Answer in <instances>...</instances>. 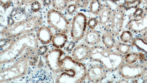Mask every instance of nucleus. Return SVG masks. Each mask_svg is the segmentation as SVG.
Instances as JSON below:
<instances>
[{
  "mask_svg": "<svg viewBox=\"0 0 147 83\" xmlns=\"http://www.w3.org/2000/svg\"><path fill=\"white\" fill-rule=\"evenodd\" d=\"M88 58L92 62L99 63L107 72H111L118 70L124 63V55L99 44L90 47Z\"/></svg>",
  "mask_w": 147,
  "mask_h": 83,
  "instance_id": "1",
  "label": "nucleus"
},
{
  "mask_svg": "<svg viewBox=\"0 0 147 83\" xmlns=\"http://www.w3.org/2000/svg\"><path fill=\"white\" fill-rule=\"evenodd\" d=\"M60 65L61 72L56 83H82L87 78V69L84 65L70 56H64Z\"/></svg>",
  "mask_w": 147,
  "mask_h": 83,
  "instance_id": "2",
  "label": "nucleus"
},
{
  "mask_svg": "<svg viewBox=\"0 0 147 83\" xmlns=\"http://www.w3.org/2000/svg\"><path fill=\"white\" fill-rule=\"evenodd\" d=\"M128 17L126 27L133 33H142L147 30V7L140 6Z\"/></svg>",
  "mask_w": 147,
  "mask_h": 83,
  "instance_id": "3",
  "label": "nucleus"
},
{
  "mask_svg": "<svg viewBox=\"0 0 147 83\" xmlns=\"http://www.w3.org/2000/svg\"><path fill=\"white\" fill-rule=\"evenodd\" d=\"M47 21L49 25L58 33H67L71 30L70 22L60 11L52 9L47 13Z\"/></svg>",
  "mask_w": 147,
  "mask_h": 83,
  "instance_id": "4",
  "label": "nucleus"
},
{
  "mask_svg": "<svg viewBox=\"0 0 147 83\" xmlns=\"http://www.w3.org/2000/svg\"><path fill=\"white\" fill-rule=\"evenodd\" d=\"M118 70L122 78L126 80H133L145 76L147 72V67L143 64H129L124 63Z\"/></svg>",
  "mask_w": 147,
  "mask_h": 83,
  "instance_id": "5",
  "label": "nucleus"
},
{
  "mask_svg": "<svg viewBox=\"0 0 147 83\" xmlns=\"http://www.w3.org/2000/svg\"><path fill=\"white\" fill-rule=\"evenodd\" d=\"M87 17L84 13L78 12L74 16L71 27V35L74 41L78 42L84 37L87 26Z\"/></svg>",
  "mask_w": 147,
  "mask_h": 83,
  "instance_id": "6",
  "label": "nucleus"
},
{
  "mask_svg": "<svg viewBox=\"0 0 147 83\" xmlns=\"http://www.w3.org/2000/svg\"><path fill=\"white\" fill-rule=\"evenodd\" d=\"M125 11L121 4L113 10L109 31L114 37H117L121 32L124 25Z\"/></svg>",
  "mask_w": 147,
  "mask_h": 83,
  "instance_id": "7",
  "label": "nucleus"
},
{
  "mask_svg": "<svg viewBox=\"0 0 147 83\" xmlns=\"http://www.w3.org/2000/svg\"><path fill=\"white\" fill-rule=\"evenodd\" d=\"M64 53L60 49L51 50L45 56L46 63L50 70L54 73L61 72V59L64 57Z\"/></svg>",
  "mask_w": 147,
  "mask_h": 83,
  "instance_id": "8",
  "label": "nucleus"
},
{
  "mask_svg": "<svg viewBox=\"0 0 147 83\" xmlns=\"http://www.w3.org/2000/svg\"><path fill=\"white\" fill-rule=\"evenodd\" d=\"M107 72L100 64L92 65L87 69V78L90 82H100L107 77Z\"/></svg>",
  "mask_w": 147,
  "mask_h": 83,
  "instance_id": "9",
  "label": "nucleus"
},
{
  "mask_svg": "<svg viewBox=\"0 0 147 83\" xmlns=\"http://www.w3.org/2000/svg\"><path fill=\"white\" fill-rule=\"evenodd\" d=\"M113 10L111 6L107 3L102 5V9L98 15V19L99 20L98 25L103 31L110 29Z\"/></svg>",
  "mask_w": 147,
  "mask_h": 83,
  "instance_id": "10",
  "label": "nucleus"
},
{
  "mask_svg": "<svg viewBox=\"0 0 147 83\" xmlns=\"http://www.w3.org/2000/svg\"><path fill=\"white\" fill-rule=\"evenodd\" d=\"M27 68V63L26 59H21L18 60L12 66L9 68H7L3 72L1 71V73L5 72H6V73L1 74V76H3L12 72L11 74L9 76L7 80H11L13 79L14 80L24 74Z\"/></svg>",
  "mask_w": 147,
  "mask_h": 83,
  "instance_id": "11",
  "label": "nucleus"
},
{
  "mask_svg": "<svg viewBox=\"0 0 147 83\" xmlns=\"http://www.w3.org/2000/svg\"><path fill=\"white\" fill-rule=\"evenodd\" d=\"M90 47L86 43L79 45L74 49L72 53V58L78 62H82L88 58Z\"/></svg>",
  "mask_w": 147,
  "mask_h": 83,
  "instance_id": "12",
  "label": "nucleus"
},
{
  "mask_svg": "<svg viewBox=\"0 0 147 83\" xmlns=\"http://www.w3.org/2000/svg\"><path fill=\"white\" fill-rule=\"evenodd\" d=\"M53 35L52 30L47 26H41L36 31L37 39L44 45L49 44L52 42Z\"/></svg>",
  "mask_w": 147,
  "mask_h": 83,
  "instance_id": "13",
  "label": "nucleus"
},
{
  "mask_svg": "<svg viewBox=\"0 0 147 83\" xmlns=\"http://www.w3.org/2000/svg\"><path fill=\"white\" fill-rule=\"evenodd\" d=\"M84 38L85 43L92 47L99 44L101 42L102 35L98 30L90 29L86 31Z\"/></svg>",
  "mask_w": 147,
  "mask_h": 83,
  "instance_id": "14",
  "label": "nucleus"
},
{
  "mask_svg": "<svg viewBox=\"0 0 147 83\" xmlns=\"http://www.w3.org/2000/svg\"><path fill=\"white\" fill-rule=\"evenodd\" d=\"M103 31L101 42L103 46L109 49L112 50L113 48H115L116 44L115 37L109 30Z\"/></svg>",
  "mask_w": 147,
  "mask_h": 83,
  "instance_id": "15",
  "label": "nucleus"
},
{
  "mask_svg": "<svg viewBox=\"0 0 147 83\" xmlns=\"http://www.w3.org/2000/svg\"><path fill=\"white\" fill-rule=\"evenodd\" d=\"M68 39V37L65 33H56L53 35L52 38V45L56 48H62L66 44Z\"/></svg>",
  "mask_w": 147,
  "mask_h": 83,
  "instance_id": "16",
  "label": "nucleus"
},
{
  "mask_svg": "<svg viewBox=\"0 0 147 83\" xmlns=\"http://www.w3.org/2000/svg\"><path fill=\"white\" fill-rule=\"evenodd\" d=\"M130 45L132 47H136L138 49L143 51L147 56V43L142 38L136 37L133 38L131 42Z\"/></svg>",
  "mask_w": 147,
  "mask_h": 83,
  "instance_id": "17",
  "label": "nucleus"
},
{
  "mask_svg": "<svg viewBox=\"0 0 147 83\" xmlns=\"http://www.w3.org/2000/svg\"><path fill=\"white\" fill-rule=\"evenodd\" d=\"M102 5L101 0H91L89 6V11L91 14L98 16L102 9Z\"/></svg>",
  "mask_w": 147,
  "mask_h": 83,
  "instance_id": "18",
  "label": "nucleus"
},
{
  "mask_svg": "<svg viewBox=\"0 0 147 83\" xmlns=\"http://www.w3.org/2000/svg\"><path fill=\"white\" fill-rule=\"evenodd\" d=\"M131 45L121 42H117L115 48L117 51L121 54L125 55L131 52Z\"/></svg>",
  "mask_w": 147,
  "mask_h": 83,
  "instance_id": "19",
  "label": "nucleus"
},
{
  "mask_svg": "<svg viewBox=\"0 0 147 83\" xmlns=\"http://www.w3.org/2000/svg\"><path fill=\"white\" fill-rule=\"evenodd\" d=\"M142 4V0L126 1L121 5L125 12L132 9H136L140 7Z\"/></svg>",
  "mask_w": 147,
  "mask_h": 83,
  "instance_id": "20",
  "label": "nucleus"
},
{
  "mask_svg": "<svg viewBox=\"0 0 147 83\" xmlns=\"http://www.w3.org/2000/svg\"><path fill=\"white\" fill-rule=\"evenodd\" d=\"M68 0H52L53 7L55 10L63 11L67 8Z\"/></svg>",
  "mask_w": 147,
  "mask_h": 83,
  "instance_id": "21",
  "label": "nucleus"
},
{
  "mask_svg": "<svg viewBox=\"0 0 147 83\" xmlns=\"http://www.w3.org/2000/svg\"><path fill=\"white\" fill-rule=\"evenodd\" d=\"M139 52H130L124 56V63L132 64L136 63L139 60Z\"/></svg>",
  "mask_w": 147,
  "mask_h": 83,
  "instance_id": "22",
  "label": "nucleus"
},
{
  "mask_svg": "<svg viewBox=\"0 0 147 83\" xmlns=\"http://www.w3.org/2000/svg\"><path fill=\"white\" fill-rule=\"evenodd\" d=\"M121 42L125 43L131 42L133 39V34L129 30H125L122 31L119 35Z\"/></svg>",
  "mask_w": 147,
  "mask_h": 83,
  "instance_id": "23",
  "label": "nucleus"
},
{
  "mask_svg": "<svg viewBox=\"0 0 147 83\" xmlns=\"http://www.w3.org/2000/svg\"><path fill=\"white\" fill-rule=\"evenodd\" d=\"M99 24V20L98 18L93 17L88 20L87 26L90 29H95Z\"/></svg>",
  "mask_w": 147,
  "mask_h": 83,
  "instance_id": "24",
  "label": "nucleus"
},
{
  "mask_svg": "<svg viewBox=\"0 0 147 83\" xmlns=\"http://www.w3.org/2000/svg\"><path fill=\"white\" fill-rule=\"evenodd\" d=\"M90 0H77L76 4L78 7L82 9H86L88 6Z\"/></svg>",
  "mask_w": 147,
  "mask_h": 83,
  "instance_id": "25",
  "label": "nucleus"
},
{
  "mask_svg": "<svg viewBox=\"0 0 147 83\" xmlns=\"http://www.w3.org/2000/svg\"><path fill=\"white\" fill-rule=\"evenodd\" d=\"M78 8V6L76 3L71 4L67 6V12L69 15H72L76 11Z\"/></svg>",
  "mask_w": 147,
  "mask_h": 83,
  "instance_id": "26",
  "label": "nucleus"
},
{
  "mask_svg": "<svg viewBox=\"0 0 147 83\" xmlns=\"http://www.w3.org/2000/svg\"><path fill=\"white\" fill-rule=\"evenodd\" d=\"M41 7V4L38 1H36L31 3V9L32 12L36 13L40 10Z\"/></svg>",
  "mask_w": 147,
  "mask_h": 83,
  "instance_id": "27",
  "label": "nucleus"
},
{
  "mask_svg": "<svg viewBox=\"0 0 147 83\" xmlns=\"http://www.w3.org/2000/svg\"><path fill=\"white\" fill-rule=\"evenodd\" d=\"M139 60L142 62L147 61V59L144 54L139 52Z\"/></svg>",
  "mask_w": 147,
  "mask_h": 83,
  "instance_id": "28",
  "label": "nucleus"
},
{
  "mask_svg": "<svg viewBox=\"0 0 147 83\" xmlns=\"http://www.w3.org/2000/svg\"><path fill=\"white\" fill-rule=\"evenodd\" d=\"M44 5L45 6H48L52 4V0H44Z\"/></svg>",
  "mask_w": 147,
  "mask_h": 83,
  "instance_id": "29",
  "label": "nucleus"
},
{
  "mask_svg": "<svg viewBox=\"0 0 147 83\" xmlns=\"http://www.w3.org/2000/svg\"><path fill=\"white\" fill-rule=\"evenodd\" d=\"M142 38L145 42L147 43V30L142 34Z\"/></svg>",
  "mask_w": 147,
  "mask_h": 83,
  "instance_id": "30",
  "label": "nucleus"
},
{
  "mask_svg": "<svg viewBox=\"0 0 147 83\" xmlns=\"http://www.w3.org/2000/svg\"><path fill=\"white\" fill-rule=\"evenodd\" d=\"M36 0H22V2L26 4L32 3L36 1Z\"/></svg>",
  "mask_w": 147,
  "mask_h": 83,
  "instance_id": "31",
  "label": "nucleus"
},
{
  "mask_svg": "<svg viewBox=\"0 0 147 83\" xmlns=\"http://www.w3.org/2000/svg\"><path fill=\"white\" fill-rule=\"evenodd\" d=\"M143 7H147V0H142V4Z\"/></svg>",
  "mask_w": 147,
  "mask_h": 83,
  "instance_id": "32",
  "label": "nucleus"
},
{
  "mask_svg": "<svg viewBox=\"0 0 147 83\" xmlns=\"http://www.w3.org/2000/svg\"><path fill=\"white\" fill-rule=\"evenodd\" d=\"M120 1V0H110V1L111 2L113 3H115L117 2Z\"/></svg>",
  "mask_w": 147,
  "mask_h": 83,
  "instance_id": "33",
  "label": "nucleus"
},
{
  "mask_svg": "<svg viewBox=\"0 0 147 83\" xmlns=\"http://www.w3.org/2000/svg\"><path fill=\"white\" fill-rule=\"evenodd\" d=\"M68 1H70L71 2H74V1H76L77 0H68Z\"/></svg>",
  "mask_w": 147,
  "mask_h": 83,
  "instance_id": "34",
  "label": "nucleus"
},
{
  "mask_svg": "<svg viewBox=\"0 0 147 83\" xmlns=\"http://www.w3.org/2000/svg\"><path fill=\"white\" fill-rule=\"evenodd\" d=\"M105 1H106V2H108V1H110V0H103Z\"/></svg>",
  "mask_w": 147,
  "mask_h": 83,
  "instance_id": "35",
  "label": "nucleus"
}]
</instances>
